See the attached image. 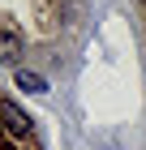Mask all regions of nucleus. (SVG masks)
Instances as JSON below:
<instances>
[{
	"label": "nucleus",
	"mask_w": 146,
	"mask_h": 150,
	"mask_svg": "<svg viewBox=\"0 0 146 150\" xmlns=\"http://www.w3.org/2000/svg\"><path fill=\"white\" fill-rule=\"evenodd\" d=\"M0 116H4L9 133H17V137H22V133H30V116H22L17 107H13V103H0Z\"/></svg>",
	"instance_id": "nucleus-1"
},
{
	"label": "nucleus",
	"mask_w": 146,
	"mask_h": 150,
	"mask_svg": "<svg viewBox=\"0 0 146 150\" xmlns=\"http://www.w3.org/2000/svg\"><path fill=\"white\" fill-rule=\"evenodd\" d=\"M17 86H22L26 94H43L47 90V81L39 77V73H26V69H17Z\"/></svg>",
	"instance_id": "nucleus-2"
},
{
	"label": "nucleus",
	"mask_w": 146,
	"mask_h": 150,
	"mask_svg": "<svg viewBox=\"0 0 146 150\" xmlns=\"http://www.w3.org/2000/svg\"><path fill=\"white\" fill-rule=\"evenodd\" d=\"M17 47H22L17 35H0V60H13V56H17Z\"/></svg>",
	"instance_id": "nucleus-3"
},
{
	"label": "nucleus",
	"mask_w": 146,
	"mask_h": 150,
	"mask_svg": "<svg viewBox=\"0 0 146 150\" xmlns=\"http://www.w3.org/2000/svg\"><path fill=\"white\" fill-rule=\"evenodd\" d=\"M142 4H146V0H142Z\"/></svg>",
	"instance_id": "nucleus-4"
}]
</instances>
